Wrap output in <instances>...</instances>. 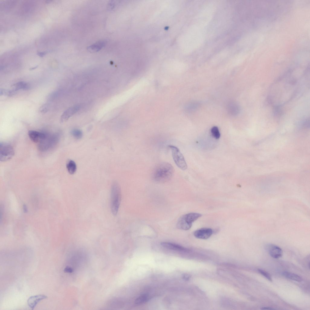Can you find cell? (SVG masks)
Here are the masks:
<instances>
[{
    "label": "cell",
    "instance_id": "21",
    "mask_svg": "<svg viewBox=\"0 0 310 310\" xmlns=\"http://www.w3.org/2000/svg\"><path fill=\"white\" fill-rule=\"evenodd\" d=\"M72 135L75 138L77 139H81L83 136V132L80 130L74 129L71 131Z\"/></svg>",
    "mask_w": 310,
    "mask_h": 310
},
{
    "label": "cell",
    "instance_id": "9",
    "mask_svg": "<svg viewBox=\"0 0 310 310\" xmlns=\"http://www.w3.org/2000/svg\"><path fill=\"white\" fill-rule=\"evenodd\" d=\"M28 134L30 139L35 143H40L44 140L46 137V134L34 130H30Z\"/></svg>",
    "mask_w": 310,
    "mask_h": 310
},
{
    "label": "cell",
    "instance_id": "17",
    "mask_svg": "<svg viewBox=\"0 0 310 310\" xmlns=\"http://www.w3.org/2000/svg\"><path fill=\"white\" fill-rule=\"evenodd\" d=\"M66 168L68 173L71 174H74L77 170V166L75 162L73 160H69L66 164Z\"/></svg>",
    "mask_w": 310,
    "mask_h": 310
},
{
    "label": "cell",
    "instance_id": "12",
    "mask_svg": "<svg viewBox=\"0 0 310 310\" xmlns=\"http://www.w3.org/2000/svg\"><path fill=\"white\" fill-rule=\"evenodd\" d=\"M161 245L163 247L170 250L181 251L188 250L187 249L181 246L170 242H163L161 243Z\"/></svg>",
    "mask_w": 310,
    "mask_h": 310
},
{
    "label": "cell",
    "instance_id": "3",
    "mask_svg": "<svg viewBox=\"0 0 310 310\" xmlns=\"http://www.w3.org/2000/svg\"><path fill=\"white\" fill-rule=\"evenodd\" d=\"M201 216V214L195 213L185 214L178 219L177 223V227L181 229L188 230L191 227L193 223Z\"/></svg>",
    "mask_w": 310,
    "mask_h": 310
},
{
    "label": "cell",
    "instance_id": "4",
    "mask_svg": "<svg viewBox=\"0 0 310 310\" xmlns=\"http://www.w3.org/2000/svg\"><path fill=\"white\" fill-rule=\"evenodd\" d=\"M169 147L171 150L173 160L176 166L182 170H186L187 167V164L179 149L172 145H169Z\"/></svg>",
    "mask_w": 310,
    "mask_h": 310
},
{
    "label": "cell",
    "instance_id": "24",
    "mask_svg": "<svg viewBox=\"0 0 310 310\" xmlns=\"http://www.w3.org/2000/svg\"><path fill=\"white\" fill-rule=\"evenodd\" d=\"M261 309L262 310H273L275 309L274 308H272L269 307H262L261 308Z\"/></svg>",
    "mask_w": 310,
    "mask_h": 310
},
{
    "label": "cell",
    "instance_id": "1",
    "mask_svg": "<svg viewBox=\"0 0 310 310\" xmlns=\"http://www.w3.org/2000/svg\"><path fill=\"white\" fill-rule=\"evenodd\" d=\"M174 171V168L171 164L167 162H162L157 165L154 169L152 178L156 182H165L172 178Z\"/></svg>",
    "mask_w": 310,
    "mask_h": 310
},
{
    "label": "cell",
    "instance_id": "23",
    "mask_svg": "<svg viewBox=\"0 0 310 310\" xmlns=\"http://www.w3.org/2000/svg\"><path fill=\"white\" fill-rule=\"evenodd\" d=\"M49 106L47 104H45L41 106L39 109L40 112L42 113L47 112L49 109Z\"/></svg>",
    "mask_w": 310,
    "mask_h": 310
},
{
    "label": "cell",
    "instance_id": "2",
    "mask_svg": "<svg viewBox=\"0 0 310 310\" xmlns=\"http://www.w3.org/2000/svg\"><path fill=\"white\" fill-rule=\"evenodd\" d=\"M121 199L120 186L116 182H113L111 186L110 194V209L112 214L116 215L118 212Z\"/></svg>",
    "mask_w": 310,
    "mask_h": 310
},
{
    "label": "cell",
    "instance_id": "15",
    "mask_svg": "<svg viewBox=\"0 0 310 310\" xmlns=\"http://www.w3.org/2000/svg\"><path fill=\"white\" fill-rule=\"evenodd\" d=\"M282 274L285 277L295 281L300 282L302 280V279L301 276L295 273L285 271L282 272Z\"/></svg>",
    "mask_w": 310,
    "mask_h": 310
},
{
    "label": "cell",
    "instance_id": "19",
    "mask_svg": "<svg viewBox=\"0 0 310 310\" xmlns=\"http://www.w3.org/2000/svg\"><path fill=\"white\" fill-rule=\"evenodd\" d=\"M16 91L12 89L11 90H7L6 89H1L0 91V95H3L8 96H12L16 93Z\"/></svg>",
    "mask_w": 310,
    "mask_h": 310
},
{
    "label": "cell",
    "instance_id": "10",
    "mask_svg": "<svg viewBox=\"0 0 310 310\" xmlns=\"http://www.w3.org/2000/svg\"><path fill=\"white\" fill-rule=\"evenodd\" d=\"M47 298V296L42 294L31 296L28 300V305L33 310L40 301Z\"/></svg>",
    "mask_w": 310,
    "mask_h": 310
},
{
    "label": "cell",
    "instance_id": "8",
    "mask_svg": "<svg viewBox=\"0 0 310 310\" xmlns=\"http://www.w3.org/2000/svg\"><path fill=\"white\" fill-rule=\"evenodd\" d=\"M81 106L79 104L71 107L65 110L62 114L60 121L63 123L66 121L72 116L74 114L80 109Z\"/></svg>",
    "mask_w": 310,
    "mask_h": 310
},
{
    "label": "cell",
    "instance_id": "5",
    "mask_svg": "<svg viewBox=\"0 0 310 310\" xmlns=\"http://www.w3.org/2000/svg\"><path fill=\"white\" fill-rule=\"evenodd\" d=\"M59 138V134L46 135L45 139L38 145L39 150L42 151L47 150L58 143Z\"/></svg>",
    "mask_w": 310,
    "mask_h": 310
},
{
    "label": "cell",
    "instance_id": "16",
    "mask_svg": "<svg viewBox=\"0 0 310 310\" xmlns=\"http://www.w3.org/2000/svg\"><path fill=\"white\" fill-rule=\"evenodd\" d=\"M239 107L237 104L235 103H231L228 106L229 112L232 115L237 114L239 112Z\"/></svg>",
    "mask_w": 310,
    "mask_h": 310
},
{
    "label": "cell",
    "instance_id": "7",
    "mask_svg": "<svg viewBox=\"0 0 310 310\" xmlns=\"http://www.w3.org/2000/svg\"><path fill=\"white\" fill-rule=\"evenodd\" d=\"M213 233V230L210 228H202L196 230L193 233L196 238L206 239L209 238Z\"/></svg>",
    "mask_w": 310,
    "mask_h": 310
},
{
    "label": "cell",
    "instance_id": "22",
    "mask_svg": "<svg viewBox=\"0 0 310 310\" xmlns=\"http://www.w3.org/2000/svg\"><path fill=\"white\" fill-rule=\"evenodd\" d=\"M258 271L259 273L265 277L268 280L270 281H272L271 276L269 273L264 270L260 269H258Z\"/></svg>",
    "mask_w": 310,
    "mask_h": 310
},
{
    "label": "cell",
    "instance_id": "11",
    "mask_svg": "<svg viewBox=\"0 0 310 310\" xmlns=\"http://www.w3.org/2000/svg\"><path fill=\"white\" fill-rule=\"evenodd\" d=\"M267 247L269 254L272 257L277 259L282 256L283 251L279 247L273 245H269Z\"/></svg>",
    "mask_w": 310,
    "mask_h": 310
},
{
    "label": "cell",
    "instance_id": "18",
    "mask_svg": "<svg viewBox=\"0 0 310 310\" xmlns=\"http://www.w3.org/2000/svg\"><path fill=\"white\" fill-rule=\"evenodd\" d=\"M148 296L147 294H143L138 297L135 300V303L137 305H140L145 303L148 299Z\"/></svg>",
    "mask_w": 310,
    "mask_h": 310
},
{
    "label": "cell",
    "instance_id": "20",
    "mask_svg": "<svg viewBox=\"0 0 310 310\" xmlns=\"http://www.w3.org/2000/svg\"><path fill=\"white\" fill-rule=\"evenodd\" d=\"M211 133L212 136L215 139H218L220 137V134L218 128L216 126H213L211 129Z\"/></svg>",
    "mask_w": 310,
    "mask_h": 310
},
{
    "label": "cell",
    "instance_id": "13",
    "mask_svg": "<svg viewBox=\"0 0 310 310\" xmlns=\"http://www.w3.org/2000/svg\"><path fill=\"white\" fill-rule=\"evenodd\" d=\"M106 44V42L105 41H98L88 47L87 50L91 52H97L104 46Z\"/></svg>",
    "mask_w": 310,
    "mask_h": 310
},
{
    "label": "cell",
    "instance_id": "6",
    "mask_svg": "<svg viewBox=\"0 0 310 310\" xmlns=\"http://www.w3.org/2000/svg\"><path fill=\"white\" fill-rule=\"evenodd\" d=\"M15 152L10 144L5 142L0 143V160L5 162L10 160L14 156Z\"/></svg>",
    "mask_w": 310,
    "mask_h": 310
},
{
    "label": "cell",
    "instance_id": "14",
    "mask_svg": "<svg viewBox=\"0 0 310 310\" xmlns=\"http://www.w3.org/2000/svg\"><path fill=\"white\" fill-rule=\"evenodd\" d=\"M11 87L13 89L17 91L19 90H27L30 88L29 84L24 81H20L13 84Z\"/></svg>",
    "mask_w": 310,
    "mask_h": 310
}]
</instances>
